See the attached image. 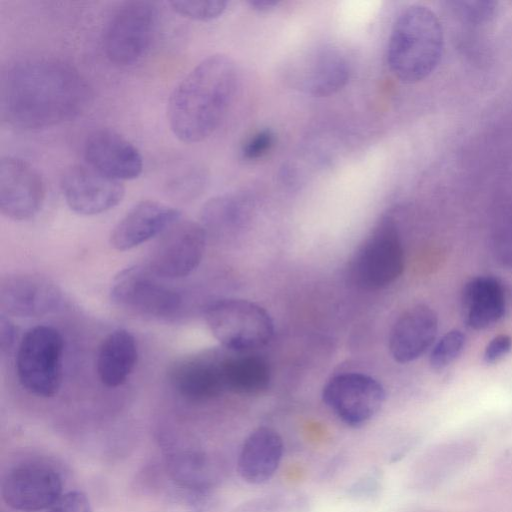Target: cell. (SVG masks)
Wrapping results in <instances>:
<instances>
[{
  "label": "cell",
  "instance_id": "obj_1",
  "mask_svg": "<svg viewBox=\"0 0 512 512\" xmlns=\"http://www.w3.org/2000/svg\"><path fill=\"white\" fill-rule=\"evenodd\" d=\"M0 87L2 119L23 130L70 121L86 109L91 97L82 74L53 58L14 62L3 72Z\"/></svg>",
  "mask_w": 512,
  "mask_h": 512
},
{
  "label": "cell",
  "instance_id": "obj_2",
  "mask_svg": "<svg viewBox=\"0 0 512 512\" xmlns=\"http://www.w3.org/2000/svg\"><path fill=\"white\" fill-rule=\"evenodd\" d=\"M238 70L227 55L213 54L198 63L174 88L167 118L182 142L197 143L220 125L236 93Z\"/></svg>",
  "mask_w": 512,
  "mask_h": 512
},
{
  "label": "cell",
  "instance_id": "obj_3",
  "mask_svg": "<svg viewBox=\"0 0 512 512\" xmlns=\"http://www.w3.org/2000/svg\"><path fill=\"white\" fill-rule=\"evenodd\" d=\"M443 46V30L436 14L426 6L411 5L393 24L387 62L399 80L416 83L438 66Z\"/></svg>",
  "mask_w": 512,
  "mask_h": 512
},
{
  "label": "cell",
  "instance_id": "obj_4",
  "mask_svg": "<svg viewBox=\"0 0 512 512\" xmlns=\"http://www.w3.org/2000/svg\"><path fill=\"white\" fill-rule=\"evenodd\" d=\"M204 318L212 335L233 352H251L267 345L274 334L270 314L245 299L225 298L208 303Z\"/></svg>",
  "mask_w": 512,
  "mask_h": 512
},
{
  "label": "cell",
  "instance_id": "obj_5",
  "mask_svg": "<svg viewBox=\"0 0 512 512\" xmlns=\"http://www.w3.org/2000/svg\"><path fill=\"white\" fill-rule=\"evenodd\" d=\"M63 339L52 326L38 325L23 336L16 373L22 387L37 397L57 394L62 379Z\"/></svg>",
  "mask_w": 512,
  "mask_h": 512
},
{
  "label": "cell",
  "instance_id": "obj_6",
  "mask_svg": "<svg viewBox=\"0 0 512 512\" xmlns=\"http://www.w3.org/2000/svg\"><path fill=\"white\" fill-rule=\"evenodd\" d=\"M403 269L399 230L392 217H383L352 258L350 278L361 289L377 290L393 283Z\"/></svg>",
  "mask_w": 512,
  "mask_h": 512
},
{
  "label": "cell",
  "instance_id": "obj_7",
  "mask_svg": "<svg viewBox=\"0 0 512 512\" xmlns=\"http://www.w3.org/2000/svg\"><path fill=\"white\" fill-rule=\"evenodd\" d=\"M158 24V10L149 1L123 3L110 18L104 34L108 59L121 66L138 62L149 50Z\"/></svg>",
  "mask_w": 512,
  "mask_h": 512
},
{
  "label": "cell",
  "instance_id": "obj_8",
  "mask_svg": "<svg viewBox=\"0 0 512 512\" xmlns=\"http://www.w3.org/2000/svg\"><path fill=\"white\" fill-rule=\"evenodd\" d=\"M111 300L122 309L151 318H168L177 313L181 295L160 281L146 265H134L116 275Z\"/></svg>",
  "mask_w": 512,
  "mask_h": 512
},
{
  "label": "cell",
  "instance_id": "obj_9",
  "mask_svg": "<svg viewBox=\"0 0 512 512\" xmlns=\"http://www.w3.org/2000/svg\"><path fill=\"white\" fill-rule=\"evenodd\" d=\"M206 238L200 223L179 219L158 236L146 266L160 278L185 277L200 264Z\"/></svg>",
  "mask_w": 512,
  "mask_h": 512
},
{
  "label": "cell",
  "instance_id": "obj_10",
  "mask_svg": "<svg viewBox=\"0 0 512 512\" xmlns=\"http://www.w3.org/2000/svg\"><path fill=\"white\" fill-rule=\"evenodd\" d=\"M385 390L374 377L345 372L333 376L323 387L326 406L346 425L362 426L382 408Z\"/></svg>",
  "mask_w": 512,
  "mask_h": 512
},
{
  "label": "cell",
  "instance_id": "obj_11",
  "mask_svg": "<svg viewBox=\"0 0 512 512\" xmlns=\"http://www.w3.org/2000/svg\"><path fill=\"white\" fill-rule=\"evenodd\" d=\"M62 489L63 481L58 471L37 462L13 467L1 483L4 502L22 512L48 509L63 494Z\"/></svg>",
  "mask_w": 512,
  "mask_h": 512
},
{
  "label": "cell",
  "instance_id": "obj_12",
  "mask_svg": "<svg viewBox=\"0 0 512 512\" xmlns=\"http://www.w3.org/2000/svg\"><path fill=\"white\" fill-rule=\"evenodd\" d=\"M45 184L39 172L23 159L0 160V211L14 221L35 217L45 200Z\"/></svg>",
  "mask_w": 512,
  "mask_h": 512
},
{
  "label": "cell",
  "instance_id": "obj_13",
  "mask_svg": "<svg viewBox=\"0 0 512 512\" xmlns=\"http://www.w3.org/2000/svg\"><path fill=\"white\" fill-rule=\"evenodd\" d=\"M288 73L293 87L314 97H324L347 84L350 65L339 49L321 46L293 61Z\"/></svg>",
  "mask_w": 512,
  "mask_h": 512
},
{
  "label": "cell",
  "instance_id": "obj_14",
  "mask_svg": "<svg viewBox=\"0 0 512 512\" xmlns=\"http://www.w3.org/2000/svg\"><path fill=\"white\" fill-rule=\"evenodd\" d=\"M61 300L60 288L40 274L14 272L0 280V307L7 315L41 317L54 312Z\"/></svg>",
  "mask_w": 512,
  "mask_h": 512
},
{
  "label": "cell",
  "instance_id": "obj_15",
  "mask_svg": "<svg viewBox=\"0 0 512 512\" xmlns=\"http://www.w3.org/2000/svg\"><path fill=\"white\" fill-rule=\"evenodd\" d=\"M61 188L69 208L86 216L114 208L125 195V188L120 181L83 165H74L64 172Z\"/></svg>",
  "mask_w": 512,
  "mask_h": 512
},
{
  "label": "cell",
  "instance_id": "obj_16",
  "mask_svg": "<svg viewBox=\"0 0 512 512\" xmlns=\"http://www.w3.org/2000/svg\"><path fill=\"white\" fill-rule=\"evenodd\" d=\"M84 158L89 167L116 181L135 179L143 170L139 150L109 129L94 131L87 137Z\"/></svg>",
  "mask_w": 512,
  "mask_h": 512
},
{
  "label": "cell",
  "instance_id": "obj_17",
  "mask_svg": "<svg viewBox=\"0 0 512 512\" xmlns=\"http://www.w3.org/2000/svg\"><path fill=\"white\" fill-rule=\"evenodd\" d=\"M224 356L206 353L183 357L169 370V380L183 397L203 401L227 391L223 370Z\"/></svg>",
  "mask_w": 512,
  "mask_h": 512
},
{
  "label": "cell",
  "instance_id": "obj_18",
  "mask_svg": "<svg viewBox=\"0 0 512 512\" xmlns=\"http://www.w3.org/2000/svg\"><path fill=\"white\" fill-rule=\"evenodd\" d=\"M179 210L154 200H143L132 206L111 232L110 243L126 251L158 237L180 219Z\"/></svg>",
  "mask_w": 512,
  "mask_h": 512
},
{
  "label": "cell",
  "instance_id": "obj_19",
  "mask_svg": "<svg viewBox=\"0 0 512 512\" xmlns=\"http://www.w3.org/2000/svg\"><path fill=\"white\" fill-rule=\"evenodd\" d=\"M438 331L436 312L425 304L404 311L389 335V350L399 363H409L422 356L434 343Z\"/></svg>",
  "mask_w": 512,
  "mask_h": 512
},
{
  "label": "cell",
  "instance_id": "obj_20",
  "mask_svg": "<svg viewBox=\"0 0 512 512\" xmlns=\"http://www.w3.org/2000/svg\"><path fill=\"white\" fill-rule=\"evenodd\" d=\"M284 445L281 436L272 428L259 427L243 442L237 461L241 478L249 484L269 481L279 468Z\"/></svg>",
  "mask_w": 512,
  "mask_h": 512
},
{
  "label": "cell",
  "instance_id": "obj_21",
  "mask_svg": "<svg viewBox=\"0 0 512 512\" xmlns=\"http://www.w3.org/2000/svg\"><path fill=\"white\" fill-rule=\"evenodd\" d=\"M461 306L468 327L474 330L491 327L504 316L506 310L501 283L489 276L469 280L462 291Z\"/></svg>",
  "mask_w": 512,
  "mask_h": 512
},
{
  "label": "cell",
  "instance_id": "obj_22",
  "mask_svg": "<svg viewBox=\"0 0 512 512\" xmlns=\"http://www.w3.org/2000/svg\"><path fill=\"white\" fill-rule=\"evenodd\" d=\"M255 202L247 192H229L210 198L201 208L200 224L206 234L227 236L248 225Z\"/></svg>",
  "mask_w": 512,
  "mask_h": 512
},
{
  "label": "cell",
  "instance_id": "obj_23",
  "mask_svg": "<svg viewBox=\"0 0 512 512\" xmlns=\"http://www.w3.org/2000/svg\"><path fill=\"white\" fill-rule=\"evenodd\" d=\"M138 359L134 336L125 329L109 333L102 341L97 355V373L107 387H118L126 382Z\"/></svg>",
  "mask_w": 512,
  "mask_h": 512
},
{
  "label": "cell",
  "instance_id": "obj_24",
  "mask_svg": "<svg viewBox=\"0 0 512 512\" xmlns=\"http://www.w3.org/2000/svg\"><path fill=\"white\" fill-rule=\"evenodd\" d=\"M224 357L223 370L227 391L237 394H257L266 390L271 380L269 362L261 355L236 352Z\"/></svg>",
  "mask_w": 512,
  "mask_h": 512
},
{
  "label": "cell",
  "instance_id": "obj_25",
  "mask_svg": "<svg viewBox=\"0 0 512 512\" xmlns=\"http://www.w3.org/2000/svg\"><path fill=\"white\" fill-rule=\"evenodd\" d=\"M206 185V174L198 166L186 167L173 176L167 190L176 199L190 200L196 197Z\"/></svg>",
  "mask_w": 512,
  "mask_h": 512
},
{
  "label": "cell",
  "instance_id": "obj_26",
  "mask_svg": "<svg viewBox=\"0 0 512 512\" xmlns=\"http://www.w3.org/2000/svg\"><path fill=\"white\" fill-rule=\"evenodd\" d=\"M465 335L454 329L445 333L433 346L429 362L434 370H443L450 365L462 352Z\"/></svg>",
  "mask_w": 512,
  "mask_h": 512
},
{
  "label": "cell",
  "instance_id": "obj_27",
  "mask_svg": "<svg viewBox=\"0 0 512 512\" xmlns=\"http://www.w3.org/2000/svg\"><path fill=\"white\" fill-rule=\"evenodd\" d=\"M169 5L182 17L196 21H211L224 13L228 2L222 0L173 1Z\"/></svg>",
  "mask_w": 512,
  "mask_h": 512
},
{
  "label": "cell",
  "instance_id": "obj_28",
  "mask_svg": "<svg viewBox=\"0 0 512 512\" xmlns=\"http://www.w3.org/2000/svg\"><path fill=\"white\" fill-rule=\"evenodd\" d=\"M451 4L461 17L474 23L489 21L497 9V3L494 1H456Z\"/></svg>",
  "mask_w": 512,
  "mask_h": 512
},
{
  "label": "cell",
  "instance_id": "obj_29",
  "mask_svg": "<svg viewBox=\"0 0 512 512\" xmlns=\"http://www.w3.org/2000/svg\"><path fill=\"white\" fill-rule=\"evenodd\" d=\"M46 512H92L87 496L81 491L62 494Z\"/></svg>",
  "mask_w": 512,
  "mask_h": 512
},
{
  "label": "cell",
  "instance_id": "obj_30",
  "mask_svg": "<svg viewBox=\"0 0 512 512\" xmlns=\"http://www.w3.org/2000/svg\"><path fill=\"white\" fill-rule=\"evenodd\" d=\"M274 134L265 129L257 132L243 146L242 155L247 160H254L263 156L272 147Z\"/></svg>",
  "mask_w": 512,
  "mask_h": 512
},
{
  "label": "cell",
  "instance_id": "obj_31",
  "mask_svg": "<svg viewBox=\"0 0 512 512\" xmlns=\"http://www.w3.org/2000/svg\"><path fill=\"white\" fill-rule=\"evenodd\" d=\"M512 348V338L506 334L495 336L486 346L484 361L494 363L505 356Z\"/></svg>",
  "mask_w": 512,
  "mask_h": 512
},
{
  "label": "cell",
  "instance_id": "obj_32",
  "mask_svg": "<svg viewBox=\"0 0 512 512\" xmlns=\"http://www.w3.org/2000/svg\"><path fill=\"white\" fill-rule=\"evenodd\" d=\"M14 338L15 327L13 323L2 314L0 318V347L2 353L8 351L12 347Z\"/></svg>",
  "mask_w": 512,
  "mask_h": 512
},
{
  "label": "cell",
  "instance_id": "obj_33",
  "mask_svg": "<svg viewBox=\"0 0 512 512\" xmlns=\"http://www.w3.org/2000/svg\"><path fill=\"white\" fill-rule=\"evenodd\" d=\"M276 0H249V7L257 12H268L275 9L279 5Z\"/></svg>",
  "mask_w": 512,
  "mask_h": 512
}]
</instances>
